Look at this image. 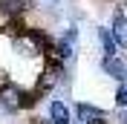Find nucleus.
Instances as JSON below:
<instances>
[{"label":"nucleus","mask_w":127,"mask_h":124,"mask_svg":"<svg viewBox=\"0 0 127 124\" xmlns=\"http://www.w3.org/2000/svg\"><path fill=\"white\" fill-rule=\"evenodd\" d=\"M98 40H101V46L107 55H116V38H113L107 29H98Z\"/></svg>","instance_id":"6e6552de"},{"label":"nucleus","mask_w":127,"mask_h":124,"mask_svg":"<svg viewBox=\"0 0 127 124\" xmlns=\"http://www.w3.org/2000/svg\"><path fill=\"white\" fill-rule=\"evenodd\" d=\"M90 124H107V121H104V118H95V121H90Z\"/></svg>","instance_id":"9d476101"},{"label":"nucleus","mask_w":127,"mask_h":124,"mask_svg":"<svg viewBox=\"0 0 127 124\" xmlns=\"http://www.w3.org/2000/svg\"><path fill=\"white\" fill-rule=\"evenodd\" d=\"M104 72H107L110 78H116V81H124L127 66L119 61V58H116V55H107V58H104Z\"/></svg>","instance_id":"7ed1b4c3"},{"label":"nucleus","mask_w":127,"mask_h":124,"mask_svg":"<svg viewBox=\"0 0 127 124\" xmlns=\"http://www.w3.org/2000/svg\"><path fill=\"white\" fill-rule=\"evenodd\" d=\"M75 116H78V124H90L95 118H104V113L98 107H93V104H78L75 107Z\"/></svg>","instance_id":"20e7f679"},{"label":"nucleus","mask_w":127,"mask_h":124,"mask_svg":"<svg viewBox=\"0 0 127 124\" xmlns=\"http://www.w3.org/2000/svg\"><path fill=\"white\" fill-rule=\"evenodd\" d=\"M23 12H26V0H0V15L20 17Z\"/></svg>","instance_id":"423d86ee"},{"label":"nucleus","mask_w":127,"mask_h":124,"mask_svg":"<svg viewBox=\"0 0 127 124\" xmlns=\"http://www.w3.org/2000/svg\"><path fill=\"white\" fill-rule=\"evenodd\" d=\"M113 38H116V43L127 46V17L124 15H116V17H113Z\"/></svg>","instance_id":"0eeeda50"},{"label":"nucleus","mask_w":127,"mask_h":124,"mask_svg":"<svg viewBox=\"0 0 127 124\" xmlns=\"http://www.w3.org/2000/svg\"><path fill=\"white\" fill-rule=\"evenodd\" d=\"M29 104H35V98L32 95H26L23 90H17L15 84H0V110H6V113H17V110L29 107Z\"/></svg>","instance_id":"f257e3e1"},{"label":"nucleus","mask_w":127,"mask_h":124,"mask_svg":"<svg viewBox=\"0 0 127 124\" xmlns=\"http://www.w3.org/2000/svg\"><path fill=\"white\" fill-rule=\"evenodd\" d=\"M49 121L52 124H69V110L64 101H52L49 104Z\"/></svg>","instance_id":"39448f33"},{"label":"nucleus","mask_w":127,"mask_h":124,"mask_svg":"<svg viewBox=\"0 0 127 124\" xmlns=\"http://www.w3.org/2000/svg\"><path fill=\"white\" fill-rule=\"evenodd\" d=\"M116 101H119L121 107H127V81L119 84V90H116Z\"/></svg>","instance_id":"1a4fd4ad"},{"label":"nucleus","mask_w":127,"mask_h":124,"mask_svg":"<svg viewBox=\"0 0 127 124\" xmlns=\"http://www.w3.org/2000/svg\"><path fill=\"white\" fill-rule=\"evenodd\" d=\"M124 121H127V116H124Z\"/></svg>","instance_id":"f8f14e48"},{"label":"nucleus","mask_w":127,"mask_h":124,"mask_svg":"<svg viewBox=\"0 0 127 124\" xmlns=\"http://www.w3.org/2000/svg\"><path fill=\"white\" fill-rule=\"evenodd\" d=\"M46 3H58V0H46Z\"/></svg>","instance_id":"9b49d317"},{"label":"nucleus","mask_w":127,"mask_h":124,"mask_svg":"<svg viewBox=\"0 0 127 124\" xmlns=\"http://www.w3.org/2000/svg\"><path fill=\"white\" fill-rule=\"evenodd\" d=\"M64 69H61V61H49L46 63V69H43V75H40L38 81V93H46V90H52V87L61 81Z\"/></svg>","instance_id":"f03ea898"}]
</instances>
